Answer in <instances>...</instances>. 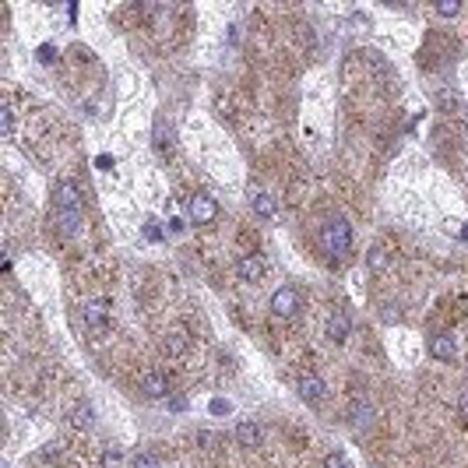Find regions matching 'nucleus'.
<instances>
[{
    "mask_svg": "<svg viewBox=\"0 0 468 468\" xmlns=\"http://www.w3.org/2000/svg\"><path fill=\"white\" fill-rule=\"evenodd\" d=\"M370 268H374V272L387 268V254H384V250H370Z\"/></svg>",
    "mask_w": 468,
    "mask_h": 468,
    "instance_id": "22",
    "label": "nucleus"
},
{
    "mask_svg": "<svg viewBox=\"0 0 468 468\" xmlns=\"http://www.w3.org/2000/svg\"><path fill=\"white\" fill-rule=\"evenodd\" d=\"M190 218H194L197 225L215 222V218H218V204H215V197H208V194H194V197H190Z\"/></svg>",
    "mask_w": 468,
    "mask_h": 468,
    "instance_id": "3",
    "label": "nucleus"
},
{
    "mask_svg": "<svg viewBox=\"0 0 468 468\" xmlns=\"http://www.w3.org/2000/svg\"><path fill=\"white\" fill-rule=\"evenodd\" d=\"M145 233H148V240H162V229H159V222H148V225H145Z\"/></svg>",
    "mask_w": 468,
    "mask_h": 468,
    "instance_id": "23",
    "label": "nucleus"
},
{
    "mask_svg": "<svg viewBox=\"0 0 468 468\" xmlns=\"http://www.w3.org/2000/svg\"><path fill=\"white\" fill-rule=\"evenodd\" d=\"M321 468H349V462H345V458H342L338 451H331V455H324Z\"/></svg>",
    "mask_w": 468,
    "mask_h": 468,
    "instance_id": "20",
    "label": "nucleus"
},
{
    "mask_svg": "<svg viewBox=\"0 0 468 468\" xmlns=\"http://www.w3.org/2000/svg\"><path fill=\"white\" fill-rule=\"evenodd\" d=\"M370 419H374V408H370V401L360 394V398L349 405V423H352V426H367Z\"/></svg>",
    "mask_w": 468,
    "mask_h": 468,
    "instance_id": "15",
    "label": "nucleus"
},
{
    "mask_svg": "<svg viewBox=\"0 0 468 468\" xmlns=\"http://www.w3.org/2000/svg\"><path fill=\"white\" fill-rule=\"evenodd\" d=\"M53 201H57V211H82L85 208V197L74 180H60L53 187Z\"/></svg>",
    "mask_w": 468,
    "mask_h": 468,
    "instance_id": "2",
    "label": "nucleus"
},
{
    "mask_svg": "<svg viewBox=\"0 0 468 468\" xmlns=\"http://www.w3.org/2000/svg\"><path fill=\"white\" fill-rule=\"evenodd\" d=\"M462 408L468 412V387H465V398H462Z\"/></svg>",
    "mask_w": 468,
    "mask_h": 468,
    "instance_id": "26",
    "label": "nucleus"
},
{
    "mask_svg": "<svg viewBox=\"0 0 468 468\" xmlns=\"http://www.w3.org/2000/svg\"><path fill=\"white\" fill-rule=\"evenodd\" d=\"M141 394L152 398V401H159V398L169 394V380L159 374V370H148V374H141Z\"/></svg>",
    "mask_w": 468,
    "mask_h": 468,
    "instance_id": "8",
    "label": "nucleus"
},
{
    "mask_svg": "<svg viewBox=\"0 0 468 468\" xmlns=\"http://www.w3.org/2000/svg\"><path fill=\"white\" fill-rule=\"evenodd\" d=\"M349 331H352V321H349V313H342V310H335V313L328 317V324H324V335H328V342H335V345H345V342H349Z\"/></svg>",
    "mask_w": 468,
    "mask_h": 468,
    "instance_id": "5",
    "label": "nucleus"
},
{
    "mask_svg": "<svg viewBox=\"0 0 468 468\" xmlns=\"http://www.w3.org/2000/svg\"><path fill=\"white\" fill-rule=\"evenodd\" d=\"M222 412H229V401L215 398V401H211V416H222Z\"/></svg>",
    "mask_w": 468,
    "mask_h": 468,
    "instance_id": "24",
    "label": "nucleus"
},
{
    "mask_svg": "<svg viewBox=\"0 0 468 468\" xmlns=\"http://www.w3.org/2000/svg\"><path fill=\"white\" fill-rule=\"evenodd\" d=\"M123 465V455H120V451H106V455H102V468H120Z\"/></svg>",
    "mask_w": 468,
    "mask_h": 468,
    "instance_id": "21",
    "label": "nucleus"
},
{
    "mask_svg": "<svg viewBox=\"0 0 468 468\" xmlns=\"http://www.w3.org/2000/svg\"><path fill=\"white\" fill-rule=\"evenodd\" d=\"M321 247H324V254H331V257L349 254V247H352V225H349L345 218H328V222L321 225Z\"/></svg>",
    "mask_w": 468,
    "mask_h": 468,
    "instance_id": "1",
    "label": "nucleus"
},
{
    "mask_svg": "<svg viewBox=\"0 0 468 468\" xmlns=\"http://www.w3.org/2000/svg\"><path fill=\"white\" fill-rule=\"evenodd\" d=\"M134 468H162V465H159V458H155V455L138 451V455H134Z\"/></svg>",
    "mask_w": 468,
    "mask_h": 468,
    "instance_id": "17",
    "label": "nucleus"
},
{
    "mask_svg": "<svg viewBox=\"0 0 468 468\" xmlns=\"http://www.w3.org/2000/svg\"><path fill=\"white\" fill-rule=\"evenodd\" d=\"M455 352H458L455 335H433L430 338V356L433 360H455Z\"/></svg>",
    "mask_w": 468,
    "mask_h": 468,
    "instance_id": "12",
    "label": "nucleus"
},
{
    "mask_svg": "<svg viewBox=\"0 0 468 468\" xmlns=\"http://www.w3.org/2000/svg\"><path fill=\"white\" fill-rule=\"evenodd\" d=\"M0 130H4V138H11V130H14V113H11V106L0 109Z\"/></svg>",
    "mask_w": 468,
    "mask_h": 468,
    "instance_id": "19",
    "label": "nucleus"
},
{
    "mask_svg": "<svg viewBox=\"0 0 468 468\" xmlns=\"http://www.w3.org/2000/svg\"><path fill=\"white\" fill-rule=\"evenodd\" d=\"M299 310V296H296V289L292 285H282L272 292V313L275 317H292Z\"/></svg>",
    "mask_w": 468,
    "mask_h": 468,
    "instance_id": "4",
    "label": "nucleus"
},
{
    "mask_svg": "<svg viewBox=\"0 0 468 468\" xmlns=\"http://www.w3.org/2000/svg\"><path fill=\"white\" fill-rule=\"evenodd\" d=\"M92 419H95V412L89 408V405H78V408L71 412V423H74V426H82V430H85V426H92Z\"/></svg>",
    "mask_w": 468,
    "mask_h": 468,
    "instance_id": "16",
    "label": "nucleus"
},
{
    "mask_svg": "<svg viewBox=\"0 0 468 468\" xmlns=\"http://www.w3.org/2000/svg\"><path fill=\"white\" fill-rule=\"evenodd\" d=\"M296 391H299V398H303L306 405H317V401L324 398V380L317 374H303L299 384H296Z\"/></svg>",
    "mask_w": 468,
    "mask_h": 468,
    "instance_id": "9",
    "label": "nucleus"
},
{
    "mask_svg": "<svg viewBox=\"0 0 468 468\" xmlns=\"http://www.w3.org/2000/svg\"><path fill=\"white\" fill-rule=\"evenodd\" d=\"M39 60L50 64V60H53V46H39Z\"/></svg>",
    "mask_w": 468,
    "mask_h": 468,
    "instance_id": "25",
    "label": "nucleus"
},
{
    "mask_svg": "<svg viewBox=\"0 0 468 468\" xmlns=\"http://www.w3.org/2000/svg\"><path fill=\"white\" fill-rule=\"evenodd\" d=\"M236 275H240V282H261L264 279V261L257 254H243L236 261Z\"/></svg>",
    "mask_w": 468,
    "mask_h": 468,
    "instance_id": "10",
    "label": "nucleus"
},
{
    "mask_svg": "<svg viewBox=\"0 0 468 468\" xmlns=\"http://www.w3.org/2000/svg\"><path fill=\"white\" fill-rule=\"evenodd\" d=\"M109 324V303L106 299H89L85 303V328L89 331H102Z\"/></svg>",
    "mask_w": 468,
    "mask_h": 468,
    "instance_id": "7",
    "label": "nucleus"
},
{
    "mask_svg": "<svg viewBox=\"0 0 468 468\" xmlns=\"http://www.w3.org/2000/svg\"><path fill=\"white\" fill-rule=\"evenodd\" d=\"M53 225H57V233L60 236H82V229H85V215L82 211H53Z\"/></svg>",
    "mask_w": 468,
    "mask_h": 468,
    "instance_id": "6",
    "label": "nucleus"
},
{
    "mask_svg": "<svg viewBox=\"0 0 468 468\" xmlns=\"http://www.w3.org/2000/svg\"><path fill=\"white\" fill-rule=\"evenodd\" d=\"M162 349H166V356H184L190 349V338L184 328H173L169 335H166V342H162Z\"/></svg>",
    "mask_w": 468,
    "mask_h": 468,
    "instance_id": "13",
    "label": "nucleus"
},
{
    "mask_svg": "<svg viewBox=\"0 0 468 468\" xmlns=\"http://www.w3.org/2000/svg\"><path fill=\"white\" fill-rule=\"evenodd\" d=\"M458 11H462L458 0H440V4H437V14H440V18H455Z\"/></svg>",
    "mask_w": 468,
    "mask_h": 468,
    "instance_id": "18",
    "label": "nucleus"
},
{
    "mask_svg": "<svg viewBox=\"0 0 468 468\" xmlns=\"http://www.w3.org/2000/svg\"><path fill=\"white\" fill-rule=\"evenodd\" d=\"M250 204H254V215H257V218H272V215H275V208H279V204H275V197H272L268 190H254Z\"/></svg>",
    "mask_w": 468,
    "mask_h": 468,
    "instance_id": "14",
    "label": "nucleus"
},
{
    "mask_svg": "<svg viewBox=\"0 0 468 468\" xmlns=\"http://www.w3.org/2000/svg\"><path fill=\"white\" fill-rule=\"evenodd\" d=\"M236 444H240V447H247V451H254V447L261 444V426H257L254 419L236 423Z\"/></svg>",
    "mask_w": 468,
    "mask_h": 468,
    "instance_id": "11",
    "label": "nucleus"
}]
</instances>
